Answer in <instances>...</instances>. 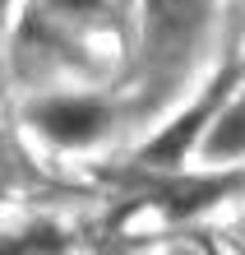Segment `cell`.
<instances>
[{
  "label": "cell",
  "mask_w": 245,
  "mask_h": 255,
  "mask_svg": "<svg viewBox=\"0 0 245 255\" xmlns=\"http://www.w3.org/2000/svg\"><path fill=\"white\" fill-rule=\"evenodd\" d=\"M28 121L47 134L51 144L79 148V144H93L106 130L111 112H106V102H97V98H47V102H37V107L28 112Z\"/></svg>",
  "instance_id": "6da1fadb"
},
{
  "label": "cell",
  "mask_w": 245,
  "mask_h": 255,
  "mask_svg": "<svg viewBox=\"0 0 245 255\" xmlns=\"http://www.w3.org/2000/svg\"><path fill=\"white\" fill-rule=\"evenodd\" d=\"M144 9H148V51L171 56L199 33L208 0H144Z\"/></svg>",
  "instance_id": "7a4b0ae2"
},
{
  "label": "cell",
  "mask_w": 245,
  "mask_h": 255,
  "mask_svg": "<svg viewBox=\"0 0 245 255\" xmlns=\"http://www.w3.org/2000/svg\"><path fill=\"white\" fill-rule=\"evenodd\" d=\"M227 84H232V74H222V79L208 88V98H199V102H194V107L180 116V121L166 130V134H158V139L144 148V162H153V167H171V162H180V158H185V148L199 139L204 121H208L213 112H218V102H222V88H227Z\"/></svg>",
  "instance_id": "3957f363"
},
{
  "label": "cell",
  "mask_w": 245,
  "mask_h": 255,
  "mask_svg": "<svg viewBox=\"0 0 245 255\" xmlns=\"http://www.w3.org/2000/svg\"><path fill=\"white\" fill-rule=\"evenodd\" d=\"M204 153H208L213 162L241 158V153H245V93L232 98L218 116H213V126H208V134H204Z\"/></svg>",
  "instance_id": "277c9868"
},
{
  "label": "cell",
  "mask_w": 245,
  "mask_h": 255,
  "mask_svg": "<svg viewBox=\"0 0 245 255\" xmlns=\"http://www.w3.org/2000/svg\"><path fill=\"white\" fill-rule=\"evenodd\" d=\"M60 9H93V5H102V0H56Z\"/></svg>",
  "instance_id": "5b68a950"
}]
</instances>
